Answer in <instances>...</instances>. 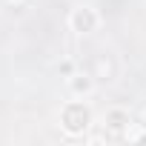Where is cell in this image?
Masks as SVG:
<instances>
[{
    "mask_svg": "<svg viewBox=\"0 0 146 146\" xmlns=\"http://www.w3.org/2000/svg\"><path fill=\"white\" fill-rule=\"evenodd\" d=\"M129 112L120 106H112L106 112V140H120L129 135Z\"/></svg>",
    "mask_w": 146,
    "mask_h": 146,
    "instance_id": "cell-2",
    "label": "cell"
},
{
    "mask_svg": "<svg viewBox=\"0 0 146 146\" xmlns=\"http://www.w3.org/2000/svg\"><path fill=\"white\" fill-rule=\"evenodd\" d=\"M60 120H63V129H66L69 135H80V132L89 129V123H92V112H89V106H83L80 100H75V103H69V106L63 109Z\"/></svg>",
    "mask_w": 146,
    "mask_h": 146,
    "instance_id": "cell-1",
    "label": "cell"
},
{
    "mask_svg": "<svg viewBox=\"0 0 146 146\" xmlns=\"http://www.w3.org/2000/svg\"><path fill=\"white\" fill-rule=\"evenodd\" d=\"M98 23H100V17H98V12L92 6H80V9L72 12V17H69V26L75 29V32H80V35L83 32H95Z\"/></svg>",
    "mask_w": 146,
    "mask_h": 146,
    "instance_id": "cell-3",
    "label": "cell"
},
{
    "mask_svg": "<svg viewBox=\"0 0 146 146\" xmlns=\"http://www.w3.org/2000/svg\"><path fill=\"white\" fill-rule=\"evenodd\" d=\"M69 86L75 95H89L95 89V78H92V72H86V75H72L69 78Z\"/></svg>",
    "mask_w": 146,
    "mask_h": 146,
    "instance_id": "cell-5",
    "label": "cell"
},
{
    "mask_svg": "<svg viewBox=\"0 0 146 146\" xmlns=\"http://www.w3.org/2000/svg\"><path fill=\"white\" fill-rule=\"evenodd\" d=\"M57 72H63V75H69V78H72V75H75V66L66 60V63H60V66H57Z\"/></svg>",
    "mask_w": 146,
    "mask_h": 146,
    "instance_id": "cell-7",
    "label": "cell"
},
{
    "mask_svg": "<svg viewBox=\"0 0 146 146\" xmlns=\"http://www.w3.org/2000/svg\"><path fill=\"white\" fill-rule=\"evenodd\" d=\"M89 72H92V78H95L98 83H112V80L117 78V66H115V60H112L109 54H95Z\"/></svg>",
    "mask_w": 146,
    "mask_h": 146,
    "instance_id": "cell-4",
    "label": "cell"
},
{
    "mask_svg": "<svg viewBox=\"0 0 146 146\" xmlns=\"http://www.w3.org/2000/svg\"><path fill=\"white\" fill-rule=\"evenodd\" d=\"M140 126H146V115H143V123H140Z\"/></svg>",
    "mask_w": 146,
    "mask_h": 146,
    "instance_id": "cell-8",
    "label": "cell"
},
{
    "mask_svg": "<svg viewBox=\"0 0 146 146\" xmlns=\"http://www.w3.org/2000/svg\"><path fill=\"white\" fill-rule=\"evenodd\" d=\"M6 9H26L29 6V0H3Z\"/></svg>",
    "mask_w": 146,
    "mask_h": 146,
    "instance_id": "cell-6",
    "label": "cell"
}]
</instances>
